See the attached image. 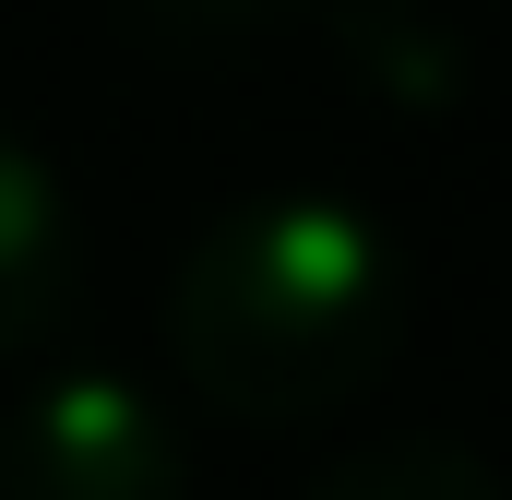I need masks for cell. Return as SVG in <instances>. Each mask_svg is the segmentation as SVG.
I'll return each instance as SVG.
<instances>
[{"label":"cell","instance_id":"obj_1","mask_svg":"<svg viewBox=\"0 0 512 500\" xmlns=\"http://www.w3.org/2000/svg\"><path fill=\"white\" fill-rule=\"evenodd\" d=\"M393 334H405V274L382 227L322 191H262L239 215H215L167 286L179 381L251 429H310L358 405L382 381Z\"/></svg>","mask_w":512,"mask_h":500},{"label":"cell","instance_id":"obj_2","mask_svg":"<svg viewBox=\"0 0 512 500\" xmlns=\"http://www.w3.org/2000/svg\"><path fill=\"white\" fill-rule=\"evenodd\" d=\"M0 500H191V465L120 370H48L0 429Z\"/></svg>","mask_w":512,"mask_h":500},{"label":"cell","instance_id":"obj_3","mask_svg":"<svg viewBox=\"0 0 512 500\" xmlns=\"http://www.w3.org/2000/svg\"><path fill=\"white\" fill-rule=\"evenodd\" d=\"M72 274H84V239H72L60 179L0 131V358L48 346V322L72 310Z\"/></svg>","mask_w":512,"mask_h":500},{"label":"cell","instance_id":"obj_4","mask_svg":"<svg viewBox=\"0 0 512 500\" xmlns=\"http://www.w3.org/2000/svg\"><path fill=\"white\" fill-rule=\"evenodd\" d=\"M334 48L358 60V84H382L393 108H441V96L465 84L453 24L417 12V0H346V12H334Z\"/></svg>","mask_w":512,"mask_h":500},{"label":"cell","instance_id":"obj_5","mask_svg":"<svg viewBox=\"0 0 512 500\" xmlns=\"http://www.w3.org/2000/svg\"><path fill=\"white\" fill-rule=\"evenodd\" d=\"M310 500H501V489H489V465L465 441H370V453L322 465Z\"/></svg>","mask_w":512,"mask_h":500},{"label":"cell","instance_id":"obj_6","mask_svg":"<svg viewBox=\"0 0 512 500\" xmlns=\"http://www.w3.org/2000/svg\"><path fill=\"white\" fill-rule=\"evenodd\" d=\"M131 12H143L167 48H251L286 0H131Z\"/></svg>","mask_w":512,"mask_h":500}]
</instances>
